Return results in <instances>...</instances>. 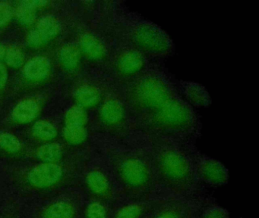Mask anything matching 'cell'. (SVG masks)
Here are the masks:
<instances>
[{
  "instance_id": "obj_1",
  "label": "cell",
  "mask_w": 259,
  "mask_h": 218,
  "mask_svg": "<svg viewBox=\"0 0 259 218\" xmlns=\"http://www.w3.org/2000/svg\"><path fill=\"white\" fill-rule=\"evenodd\" d=\"M133 138L148 154L160 189L172 196L192 200L199 185L191 156L192 145L139 133Z\"/></svg>"
},
{
  "instance_id": "obj_2",
  "label": "cell",
  "mask_w": 259,
  "mask_h": 218,
  "mask_svg": "<svg viewBox=\"0 0 259 218\" xmlns=\"http://www.w3.org/2000/svg\"><path fill=\"white\" fill-rule=\"evenodd\" d=\"M109 171L122 199L149 200L160 196V187L148 154L139 144L117 142L106 150Z\"/></svg>"
},
{
  "instance_id": "obj_3",
  "label": "cell",
  "mask_w": 259,
  "mask_h": 218,
  "mask_svg": "<svg viewBox=\"0 0 259 218\" xmlns=\"http://www.w3.org/2000/svg\"><path fill=\"white\" fill-rule=\"evenodd\" d=\"M136 133L167 138L192 145L201 133V121L194 107L180 93L151 115L135 122Z\"/></svg>"
},
{
  "instance_id": "obj_4",
  "label": "cell",
  "mask_w": 259,
  "mask_h": 218,
  "mask_svg": "<svg viewBox=\"0 0 259 218\" xmlns=\"http://www.w3.org/2000/svg\"><path fill=\"white\" fill-rule=\"evenodd\" d=\"M121 88L134 124L180 93L169 76L155 66L150 67Z\"/></svg>"
},
{
  "instance_id": "obj_5",
  "label": "cell",
  "mask_w": 259,
  "mask_h": 218,
  "mask_svg": "<svg viewBox=\"0 0 259 218\" xmlns=\"http://www.w3.org/2000/svg\"><path fill=\"white\" fill-rule=\"evenodd\" d=\"M124 24L123 39L148 59L167 57L174 53V42L168 33L152 21L128 15Z\"/></svg>"
},
{
  "instance_id": "obj_6",
  "label": "cell",
  "mask_w": 259,
  "mask_h": 218,
  "mask_svg": "<svg viewBox=\"0 0 259 218\" xmlns=\"http://www.w3.org/2000/svg\"><path fill=\"white\" fill-rule=\"evenodd\" d=\"M98 115L102 128L115 141L128 142L136 134V127L122 88L116 83L106 93L98 107Z\"/></svg>"
},
{
  "instance_id": "obj_7",
  "label": "cell",
  "mask_w": 259,
  "mask_h": 218,
  "mask_svg": "<svg viewBox=\"0 0 259 218\" xmlns=\"http://www.w3.org/2000/svg\"><path fill=\"white\" fill-rule=\"evenodd\" d=\"M149 59L125 39L116 42L109 62L115 83L122 86L136 78L151 66Z\"/></svg>"
},
{
  "instance_id": "obj_8",
  "label": "cell",
  "mask_w": 259,
  "mask_h": 218,
  "mask_svg": "<svg viewBox=\"0 0 259 218\" xmlns=\"http://www.w3.org/2000/svg\"><path fill=\"white\" fill-rule=\"evenodd\" d=\"M86 189L90 200L100 201L116 207L123 201L108 168L95 167L84 177Z\"/></svg>"
},
{
  "instance_id": "obj_9",
  "label": "cell",
  "mask_w": 259,
  "mask_h": 218,
  "mask_svg": "<svg viewBox=\"0 0 259 218\" xmlns=\"http://www.w3.org/2000/svg\"><path fill=\"white\" fill-rule=\"evenodd\" d=\"M190 151L198 183L212 187L227 184L229 180L228 170L221 162L200 152L192 146Z\"/></svg>"
},
{
  "instance_id": "obj_10",
  "label": "cell",
  "mask_w": 259,
  "mask_h": 218,
  "mask_svg": "<svg viewBox=\"0 0 259 218\" xmlns=\"http://www.w3.org/2000/svg\"><path fill=\"white\" fill-rule=\"evenodd\" d=\"M168 196L164 195L140 201L123 200L115 207L112 218H150Z\"/></svg>"
},
{
  "instance_id": "obj_11",
  "label": "cell",
  "mask_w": 259,
  "mask_h": 218,
  "mask_svg": "<svg viewBox=\"0 0 259 218\" xmlns=\"http://www.w3.org/2000/svg\"><path fill=\"white\" fill-rule=\"evenodd\" d=\"M197 212L192 200L169 195L150 218H195Z\"/></svg>"
},
{
  "instance_id": "obj_12",
  "label": "cell",
  "mask_w": 259,
  "mask_h": 218,
  "mask_svg": "<svg viewBox=\"0 0 259 218\" xmlns=\"http://www.w3.org/2000/svg\"><path fill=\"white\" fill-rule=\"evenodd\" d=\"M63 177V168L57 163H42L28 172L27 180L32 187L45 189L56 186Z\"/></svg>"
},
{
  "instance_id": "obj_13",
  "label": "cell",
  "mask_w": 259,
  "mask_h": 218,
  "mask_svg": "<svg viewBox=\"0 0 259 218\" xmlns=\"http://www.w3.org/2000/svg\"><path fill=\"white\" fill-rule=\"evenodd\" d=\"M79 49L92 62H110L112 50L101 38L92 32L86 31L81 35Z\"/></svg>"
},
{
  "instance_id": "obj_14",
  "label": "cell",
  "mask_w": 259,
  "mask_h": 218,
  "mask_svg": "<svg viewBox=\"0 0 259 218\" xmlns=\"http://www.w3.org/2000/svg\"><path fill=\"white\" fill-rule=\"evenodd\" d=\"M179 86L183 98L192 107H207L211 103V98L206 88L200 83L180 80Z\"/></svg>"
},
{
  "instance_id": "obj_15",
  "label": "cell",
  "mask_w": 259,
  "mask_h": 218,
  "mask_svg": "<svg viewBox=\"0 0 259 218\" xmlns=\"http://www.w3.org/2000/svg\"><path fill=\"white\" fill-rule=\"evenodd\" d=\"M106 93L101 88L93 83H84L77 88L75 98L78 105L84 109L99 107Z\"/></svg>"
},
{
  "instance_id": "obj_16",
  "label": "cell",
  "mask_w": 259,
  "mask_h": 218,
  "mask_svg": "<svg viewBox=\"0 0 259 218\" xmlns=\"http://www.w3.org/2000/svg\"><path fill=\"white\" fill-rule=\"evenodd\" d=\"M51 62L48 58L37 56L30 59L24 65L22 73L24 77L31 81H39L46 78L51 71Z\"/></svg>"
},
{
  "instance_id": "obj_17",
  "label": "cell",
  "mask_w": 259,
  "mask_h": 218,
  "mask_svg": "<svg viewBox=\"0 0 259 218\" xmlns=\"http://www.w3.org/2000/svg\"><path fill=\"white\" fill-rule=\"evenodd\" d=\"M40 111V104L36 100L27 98L16 104L12 112V118L18 124H28L37 118Z\"/></svg>"
},
{
  "instance_id": "obj_18",
  "label": "cell",
  "mask_w": 259,
  "mask_h": 218,
  "mask_svg": "<svg viewBox=\"0 0 259 218\" xmlns=\"http://www.w3.org/2000/svg\"><path fill=\"white\" fill-rule=\"evenodd\" d=\"M41 218H78V210L72 201L62 200L48 205L44 210Z\"/></svg>"
},
{
  "instance_id": "obj_19",
  "label": "cell",
  "mask_w": 259,
  "mask_h": 218,
  "mask_svg": "<svg viewBox=\"0 0 259 218\" xmlns=\"http://www.w3.org/2000/svg\"><path fill=\"white\" fill-rule=\"evenodd\" d=\"M59 59L63 68L67 71H74L81 62V51L75 45H66L60 49Z\"/></svg>"
},
{
  "instance_id": "obj_20",
  "label": "cell",
  "mask_w": 259,
  "mask_h": 218,
  "mask_svg": "<svg viewBox=\"0 0 259 218\" xmlns=\"http://www.w3.org/2000/svg\"><path fill=\"white\" fill-rule=\"evenodd\" d=\"M37 9L36 0L20 2L16 11V18L22 25L29 26L34 24L37 18Z\"/></svg>"
},
{
  "instance_id": "obj_21",
  "label": "cell",
  "mask_w": 259,
  "mask_h": 218,
  "mask_svg": "<svg viewBox=\"0 0 259 218\" xmlns=\"http://www.w3.org/2000/svg\"><path fill=\"white\" fill-rule=\"evenodd\" d=\"M115 207L90 200L84 207V218H112Z\"/></svg>"
},
{
  "instance_id": "obj_22",
  "label": "cell",
  "mask_w": 259,
  "mask_h": 218,
  "mask_svg": "<svg viewBox=\"0 0 259 218\" xmlns=\"http://www.w3.org/2000/svg\"><path fill=\"white\" fill-rule=\"evenodd\" d=\"M37 156L43 163H57L63 157V148L58 143H46L39 147Z\"/></svg>"
},
{
  "instance_id": "obj_23",
  "label": "cell",
  "mask_w": 259,
  "mask_h": 218,
  "mask_svg": "<svg viewBox=\"0 0 259 218\" xmlns=\"http://www.w3.org/2000/svg\"><path fill=\"white\" fill-rule=\"evenodd\" d=\"M33 136L41 141H51L55 139L58 134L55 126L48 121L40 120L34 123L31 129Z\"/></svg>"
},
{
  "instance_id": "obj_24",
  "label": "cell",
  "mask_w": 259,
  "mask_h": 218,
  "mask_svg": "<svg viewBox=\"0 0 259 218\" xmlns=\"http://www.w3.org/2000/svg\"><path fill=\"white\" fill-rule=\"evenodd\" d=\"M36 30L48 41L57 36L60 31V26L54 16L45 15L37 21Z\"/></svg>"
},
{
  "instance_id": "obj_25",
  "label": "cell",
  "mask_w": 259,
  "mask_h": 218,
  "mask_svg": "<svg viewBox=\"0 0 259 218\" xmlns=\"http://www.w3.org/2000/svg\"><path fill=\"white\" fill-rule=\"evenodd\" d=\"M63 136L68 143L72 145H80L89 138V131L86 127L66 126L63 130Z\"/></svg>"
},
{
  "instance_id": "obj_26",
  "label": "cell",
  "mask_w": 259,
  "mask_h": 218,
  "mask_svg": "<svg viewBox=\"0 0 259 218\" xmlns=\"http://www.w3.org/2000/svg\"><path fill=\"white\" fill-rule=\"evenodd\" d=\"M89 121L87 111L81 106L73 105L66 112L65 115L66 126H81L86 127Z\"/></svg>"
},
{
  "instance_id": "obj_27",
  "label": "cell",
  "mask_w": 259,
  "mask_h": 218,
  "mask_svg": "<svg viewBox=\"0 0 259 218\" xmlns=\"http://www.w3.org/2000/svg\"><path fill=\"white\" fill-rule=\"evenodd\" d=\"M0 147L10 153H17L22 149L19 139L12 133L0 132Z\"/></svg>"
},
{
  "instance_id": "obj_28",
  "label": "cell",
  "mask_w": 259,
  "mask_h": 218,
  "mask_svg": "<svg viewBox=\"0 0 259 218\" xmlns=\"http://www.w3.org/2000/svg\"><path fill=\"white\" fill-rule=\"evenodd\" d=\"M196 218H230L228 210L218 204H209L197 212Z\"/></svg>"
},
{
  "instance_id": "obj_29",
  "label": "cell",
  "mask_w": 259,
  "mask_h": 218,
  "mask_svg": "<svg viewBox=\"0 0 259 218\" xmlns=\"http://www.w3.org/2000/svg\"><path fill=\"white\" fill-rule=\"evenodd\" d=\"M5 58L6 62L11 68H19L23 65V53L20 48L16 45L9 47L6 51Z\"/></svg>"
},
{
  "instance_id": "obj_30",
  "label": "cell",
  "mask_w": 259,
  "mask_h": 218,
  "mask_svg": "<svg viewBox=\"0 0 259 218\" xmlns=\"http://www.w3.org/2000/svg\"><path fill=\"white\" fill-rule=\"evenodd\" d=\"M13 15L11 4L8 2H0V27L8 24L13 18Z\"/></svg>"
},
{
  "instance_id": "obj_31",
  "label": "cell",
  "mask_w": 259,
  "mask_h": 218,
  "mask_svg": "<svg viewBox=\"0 0 259 218\" xmlns=\"http://www.w3.org/2000/svg\"><path fill=\"white\" fill-rule=\"evenodd\" d=\"M26 41L28 45L30 47H32V48H39L47 42L46 39L41 36V34L36 29L28 33L26 37Z\"/></svg>"
},
{
  "instance_id": "obj_32",
  "label": "cell",
  "mask_w": 259,
  "mask_h": 218,
  "mask_svg": "<svg viewBox=\"0 0 259 218\" xmlns=\"http://www.w3.org/2000/svg\"><path fill=\"white\" fill-rule=\"evenodd\" d=\"M8 80V71L7 67L0 62V89H2L7 84Z\"/></svg>"
},
{
  "instance_id": "obj_33",
  "label": "cell",
  "mask_w": 259,
  "mask_h": 218,
  "mask_svg": "<svg viewBox=\"0 0 259 218\" xmlns=\"http://www.w3.org/2000/svg\"><path fill=\"white\" fill-rule=\"evenodd\" d=\"M6 51H7V49H6L5 46L2 43H0V60L5 57Z\"/></svg>"
},
{
  "instance_id": "obj_34",
  "label": "cell",
  "mask_w": 259,
  "mask_h": 218,
  "mask_svg": "<svg viewBox=\"0 0 259 218\" xmlns=\"http://www.w3.org/2000/svg\"><path fill=\"white\" fill-rule=\"evenodd\" d=\"M195 218H196V217H195Z\"/></svg>"
}]
</instances>
